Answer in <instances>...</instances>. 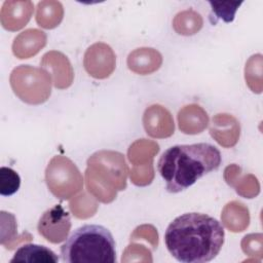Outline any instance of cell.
I'll return each instance as SVG.
<instances>
[{
	"instance_id": "cell-10",
	"label": "cell",
	"mask_w": 263,
	"mask_h": 263,
	"mask_svg": "<svg viewBox=\"0 0 263 263\" xmlns=\"http://www.w3.org/2000/svg\"><path fill=\"white\" fill-rule=\"evenodd\" d=\"M40 64L47 70L57 88H67L72 84L73 69L67 57L62 52L54 50L46 52L42 57Z\"/></svg>"
},
{
	"instance_id": "cell-9",
	"label": "cell",
	"mask_w": 263,
	"mask_h": 263,
	"mask_svg": "<svg viewBox=\"0 0 263 263\" xmlns=\"http://www.w3.org/2000/svg\"><path fill=\"white\" fill-rule=\"evenodd\" d=\"M143 125L147 135L152 138H168L175 129L171 113L160 105H152L145 110Z\"/></svg>"
},
{
	"instance_id": "cell-7",
	"label": "cell",
	"mask_w": 263,
	"mask_h": 263,
	"mask_svg": "<svg viewBox=\"0 0 263 263\" xmlns=\"http://www.w3.org/2000/svg\"><path fill=\"white\" fill-rule=\"evenodd\" d=\"M70 228V215L61 204H55L45 211L40 217L37 226L39 234L52 243L65 240Z\"/></svg>"
},
{
	"instance_id": "cell-2",
	"label": "cell",
	"mask_w": 263,
	"mask_h": 263,
	"mask_svg": "<svg viewBox=\"0 0 263 263\" xmlns=\"http://www.w3.org/2000/svg\"><path fill=\"white\" fill-rule=\"evenodd\" d=\"M221 153L213 145H176L160 156L157 170L171 193L181 192L221 164Z\"/></svg>"
},
{
	"instance_id": "cell-4",
	"label": "cell",
	"mask_w": 263,
	"mask_h": 263,
	"mask_svg": "<svg viewBox=\"0 0 263 263\" xmlns=\"http://www.w3.org/2000/svg\"><path fill=\"white\" fill-rule=\"evenodd\" d=\"M126 163L124 156L119 152L102 150L87 159L86 187L88 192L101 202L113 201L116 191L126 188Z\"/></svg>"
},
{
	"instance_id": "cell-17",
	"label": "cell",
	"mask_w": 263,
	"mask_h": 263,
	"mask_svg": "<svg viewBox=\"0 0 263 263\" xmlns=\"http://www.w3.org/2000/svg\"><path fill=\"white\" fill-rule=\"evenodd\" d=\"M221 219L230 231L240 232L248 227L250 216L248 209L241 202L231 201L225 205Z\"/></svg>"
},
{
	"instance_id": "cell-6",
	"label": "cell",
	"mask_w": 263,
	"mask_h": 263,
	"mask_svg": "<svg viewBox=\"0 0 263 263\" xmlns=\"http://www.w3.org/2000/svg\"><path fill=\"white\" fill-rule=\"evenodd\" d=\"M45 181L49 191L60 199H69L83 186L82 175L69 158L57 155L48 163Z\"/></svg>"
},
{
	"instance_id": "cell-13",
	"label": "cell",
	"mask_w": 263,
	"mask_h": 263,
	"mask_svg": "<svg viewBox=\"0 0 263 263\" xmlns=\"http://www.w3.org/2000/svg\"><path fill=\"white\" fill-rule=\"evenodd\" d=\"M46 44V35L37 29H28L13 40L12 52L18 59H29L39 52Z\"/></svg>"
},
{
	"instance_id": "cell-25",
	"label": "cell",
	"mask_w": 263,
	"mask_h": 263,
	"mask_svg": "<svg viewBox=\"0 0 263 263\" xmlns=\"http://www.w3.org/2000/svg\"><path fill=\"white\" fill-rule=\"evenodd\" d=\"M144 238L152 245V248H157L158 245V234L156 229L152 225H142L135 229L130 235V240H137Z\"/></svg>"
},
{
	"instance_id": "cell-23",
	"label": "cell",
	"mask_w": 263,
	"mask_h": 263,
	"mask_svg": "<svg viewBox=\"0 0 263 263\" xmlns=\"http://www.w3.org/2000/svg\"><path fill=\"white\" fill-rule=\"evenodd\" d=\"M212 6V11L216 15L217 18H221L226 23L232 22L235 15V12L239 5L242 3L240 2H209Z\"/></svg>"
},
{
	"instance_id": "cell-15",
	"label": "cell",
	"mask_w": 263,
	"mask_h": 263,
	"mask_svg": "<svg viewBox=\"0 0 263 263\" xmlns=\"http://www.w3.org/2000/svg\"><path fill=\"white\" fill-rule=\"evenodd\" d=\"M178 123L180 130L184 134L196 135L206 127L209 116L200 106L191 104L183 107L179 111Z\"/></svg>"
},
{
	"instance_id": "cell-21",
	"label": "cell",
	"mask_w": 263,
	"mask_h": 263,
	"mask_svg": "<svg viewBox=\"0 0 263 263\" xmlns=\"http://www.w3.org/2000/svg\"><path fill=\"white\" fill-rule=\"evenodd\" d=\"M1 225L7 227V230H1V239L0 242L8 250H12L18 242L15 240L16 237V221L14 216L11 213L1 212Z\"/></svg>"
},
{
	"instance_id": "cell-3",
	"label": "cell",
	"mask_w": 263,
	"mask_h": 263,
	"mask_svg": "<svg viewBox=\"0 0 263 263\" xmlns=\"http://www.w3.org/2000/svg\"><path fill=\"white\" fill-rule=\"evenodd\" d=\"M61 257L66 263H114L115 241L104 226L86 224L68 237L61 247Z\"/></svg>"
},
{
	"instance_id": "cell-12",
	"label": "cell",
	"mask_w": 263,
	"mask_h": 263,
	"mask_svg": "<svg viewBox=\"0 0 263 263\" xmlns=\"http://www.w3.org/2000/svg\"><path fill=\"white\" fill-rule=\"evenodd\" d=\"M239 122L232 115L217 114L213 117L210 127L211 136L223 147L234 146L239 138Z\"/></svg>"
},
{
	"instance_id": "cell-18",
	"label": "cell",
	"mask_w": 263,
	"mask_h": 263,
	"mask_svg": "<svg viewBox=\"0 0 263 263\" xmlns=\"http://www.w3.org/2000/svg\"><path fill=\"white\" fill-rule=\"evenodd\" d=\"M63 6L58 1H41L37 5L36 22L45 29H53L62 22Z\"/></svg>"
},
{
	"instance_id": "cell-20",
	"label": "cell",
	"mask_w": 263,
	"mask_h": 263,
	"mask_svg": "<svg viewBox=\"0 0 263 263\" xmlns=\"http://www.w3.org/2000/svg\"><path fill=\"white\" fill-rule=\"evenodd\" d=\"M202 24V17L194 10L181 11L173 21L174 30L178 34L185 36L196 34L201 29Z\"/></svg>"
},
{
	"instance_id": "cell-22",
	"label": "cell",
	"mask_w": 263,
	"mask_h": 263,
	"mask_svg": "<svg viewBox=\"0 0 263 263\" xmlns=\"http://www.w3.org/2000/svg\"><path fill=\"white\" fill-rule=\"evenodd\" d=\"M21 185L18 174L10 167L2 166L0 168V194L10 196L14 194Z\"/></svg>"
},
{
	"instance_id": "cell-8",
	"label": "cell",
	"mask_w": 263,
	"mask_h": 263,
	"mask_svg": "<svg viewBox=\"0 0 263 263\" xmlns=\"http://www.w3.org/2000/svg\"><path fill=\"white\" fill-rule=\"evenodd\" d=\"M83 65L86 72L91 77L105 79L109 77L115 69V53L108 44L102 42L95 43L86 49Z\"/></svg>"
},
{
	"instance_id": "cell-19",
	"label": "cell",
	"mask_w": 263,
	"mask_h": 263,
	"mask_svg": "<svg viewBox=\"0 0 263 263\" xmlns=\"http://www.w3.org/2000/svg\"><path fill=\"white\" fill-rule=\"evenodd\" d=\"M158 151V144L146 139H142L130 145L128 148L127 156L133 165H145L152 163V159Z\"/></svg>"
},
{
	"instance_id": "cell-11",
	"label": "cell",
	"mask_w": 263,
	"mask_h": 263,
	"mask_svg": "<svg viewBox=\"0 0 263 263\" xmlns=\"http://www.w3.org/2000/svg\"><path fill=\"white\" fill-rule=\"evenodd\" d=\"M34 10L31 1H5L0 11V22L7 31H17L30 21Z\"/></svg>"
},
{
	"instance_id": "cell-1",
	"label": "cell",
	"mask_w": 263,
	"mask_h": 263,
	"mask_svg": "<svg viewBox=\"0 0 263 263\" xmlns=\"http://www.w3.org/2000/svg\"><path fill=\"white\" fill-rule=\"evenodd\" d=\"M224 236V229L215 218L200 213H186L167 226L164 242L179 262L203 263L219 254Z\"/></svg>"
},
{
	"instance_id": "cell-5",
	"label": "cell",
	"mask_w": 263,
	"mask_h": 263,
	"mask_svg": "<svg viewBox=\"0 0 263 263\" xmlns=\"http://www.w3.org/2000/svg\"><path fill=\"white\" fill-rule=\"evenodd\" d=\"M9 82L16 97L30 105L46 102L51 92L49 73L30 65H21L14 68L10 74Z\"/></svg>"
},
{
	"instance_id": "cell-16",
	"label": "cell",
	"mask_w": 263,
	"mask_h": 263,
	"mask_svg": "<svg viewBox=\"0 0 263 263\" xmlns=\"http://www.w3.org/2000/svg\"><path fill=\"white\" fill-rule=\"evenodd\" d=\"M59 257L48 248L44 246L27 243L20 247L10 263L30 262V263H50L58 262Z\"/></svg>"
},
{
	"instance_id": "cell-24",
	"label": "cell",
	"mask_w": 263,
	"mask_h": 263,
	"mask_svg": "<svg viewBox=\"0 0 263 263\" xmlns=\"http://www.w3.org/2000/svg\"><path fill=\"white\" fill-rule=\"evenodd\" d=\"M130 180L137 186L149 185L154 177L153 165L148 163L145 165H134L130 170Z\"/></svg>"
},
{
	"instance_id": "cell-14",
	"label": "cell",
	"mask_w": 263,
	"mask_h": 263,
	"mask_svg": "<svg viewBox=\"0 0 263 263\" xmlns=\"http://www.w3.org/2000/svg\"><path fill=\"white\" fill-rule=\"evenodd\" d=\"M162 64V57L154 48L142 47L128 54V69L140 75H147L158 70Z\"/></svg>"
}]
</instances>
